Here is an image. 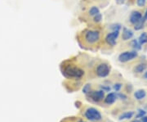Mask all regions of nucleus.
Listing matches in <instances>:
<instances>
[{
    "instance_id": "nucleus-1",
    "label": "nucleus",
    "mask_w": 147,
    "mask_h": 122,
    "mask_svg": "<svg viewBox=\"0 0 147 122\" xmlns=\"http://www.w3.org/2000/svg\"><path fill=\"white\" fill-rule=\"evenodd\" d=\"M100 39V32L97 30L88 29L83 32V40L88 45H94Z\"/></svg>"
},
{
    "instance_id": "nucleus-2",
    "label": "nucleus",
    "mask_w": 147,
    "mask_h": 122,
    "mask_svg": "<svg viewBox=\"0 0 147 122\" xmlns=\"http://www.w3.org/2000/svg\"><path fill=\"white\" fill-rule=\"evenodd\" d=\"M64 74L67 77L79 79L84 75V70L80 69L77 66H68L65 69Z\"/></svg>"
},
{
    "instance_id": "nucleus-3",
    "label": "nucleus",
    "mask_w": 147,
    "mask_h": 122,
    "mask_svg": "<svg viewBox=\"0 0 147 122\" xmlns=\"http://www.w3.org/2000/svg\"><path fill=\"white\" fill-rule=\"evenodd\" d=\"M138 53L136 50H132V51H126V52H123L119 55V61L120 62H127L129 61H131L133 59L137 58Z\"/></svg>"
},
{
    "instance_id": "nucleus-4",
    "label": "nucleus",
    "mask_w": 147,
    "mask_h": 122,
    "mask_svg": "<svg viewBox=\"0 0 147 122\" xmlns=\"http://www.w3.org/2000/svg\"><path fill=\"white\" fill-rule=\"evenodd\" d=\"M110 72V66L107 63H100L96 68V74L98 77L105 78L108 76Z\"/></svg>"
},
{
    "instance_id": "nucleus-5",
    "label": "nucleus",
    "mask_w": 147,
    "mask_h": 122,
    "mask_svg": "<svg viewBox=\"0 0 147 122\" xmlns=\"http://www.w3.org/2000/svg\"><path fill=\"white\" fill-rule=\"evenodd\" d=\"M85 117L90 121H100L101 119V115L98 110L94 107H89L85 112Z\"/></svg>"
},
{
    "instance_id": "nucleus-6",
    "label": "nucleus",
    "mask_w": 147,
    "mask_h": 122,
    "mask_svg": "<svg viewBox=\"0 0 147 122\" xmlns=\"http://www.w3.org/2000/svg\"><path fill=\"white\" fill-rule=\"evenodd\" d=\"M119 36V31H111L106 35L105 38V43L111 47L115 46L117 43V39Z\"/></svg>"
},
{
    "instance_id": "nucleus-7",
    "label": "nucleus",
    "mask_w": 147,
    "mask_h": 122,
    "mask_svg": "<svg viewBox=\"0 0 147 122\" xmlns=\"http://www.w3.org/2000/svg\"><path fill=\"white\" fill-rule=\"evenodd\" d=\"M142 17L143 16H142V12L140 11H132L131 14H130V16H129V22L131 23V25H135L137 22H138L142 19Z\"/></svg>"
},
{
    "instance_id": "nucleus-8",
    "label": "nucleus",
    "mask_w": 147,
    "mask_h": 122,
    "mask_svg": "<svg viewBox=\"0 0 147 122\" xmlns=\"http://www.w3.org/2000/svg\"><path fill=\"white\" fill-rule=\"evenodd\" d=\"M90 98L92 99H93L94 101L98 102L102 100L104 98L105 96V93L103 90H98V91H91L89 94Z\"/></svg>"
},
{
    "instance_id": "nucleus-9",
    "label": "nucleus",
    "mask_w": 147,
    "mask_h": 122,
    "mask_svg": "<svg viewBox=\"0 0 147 122\" xmlns=\"http://www.w3.org/2000/svg\"><path fill=\"white\" fill-rule=\"evenodd\" d=\"M133 35H134V33H133V31L131 30L130 29L126 28V27H123V28L122 40H123V41L129 40V39H131V38L133 37Z\"/></svg>"
},
{
    "instance_id": "nucleus-10",
    "label": "nucleus",
    "mask_w": 147,
    "mask_h": 122,
    "mask_svg": "<svg viewBox=\"0 0 147 122\" xmlns=\"http://www.w3.org/2000/svg\"><path fill=\"white\" fill-rule=\"evenodd\" d=\"M116 98H117V96H116L115 94L110 93V94H109L108 95L106 96V98H105V102L107 103V104H112L116 100Z\"/></svg>"
},
{
    "instance_id": "nucleus-11",
    "label": "nucleus",
    "mask_w": 147,
    "mask_h": 122,
    "mask_svg": "<svg viewBox=\"0 0 147 122\" xmlns=\"http://www.w3.org/2000/svg\"><path fill=\"white\" fill-rule=\"evenodd\" d=\"M145 22H146V20L144 19V17H142L140 21H138V22H137L135 25H133V26H134V27H133L134 30H137V31L142 30V29L144 28V26H145Z\"/></svg>"
},
{
    "instance_id": "nucleus-12",
    "label": "nucleus",
    "mask_w": 147,
    "mask_h": 122,
    "mask_svg": "<svg viewBox=\"0 0 147 122\" xmlns=\"http://www.w3.org/2000/svg\"><path fill=\"white\" fill-rule=\"evenodd\" d=\"M146 69V63H139L134 68V71L136 73H142Z\"/></svg>"
},
{
    "instance_id": "nucleus-13",
    "label": "nucleus",
    "mask_w": 147,
    "mask_h": 122,
    "mask_svg": "<svg viewBox=\"0 0 147 122\" xmlns=\"http://www.w3.org/2000/svg\"><path fill=\"white\" fill-rule=\"evenodd\" d=\"M100 12V9H99V7H96V6H92V7H90L89 10L88 12V16H94L95 15H96V14H98Z\"/></svg>"
},
{
    "instance_id": "nucleus-14",
    "label": "nucleus",
    "mask_w": 147,
    "mask_h": 122,
    "mask_svg": "<svg viewBox=\"0 0 147 122\" xmlns=\"http://www.w3.org/2000/svg\"><path fill=\"white\" fill-rule=\"evenodd\" d=\"M146 95V91L143 90V89H139V90H137L135 92V94H134V96H135V98L138 99V100H141L142 98H144L145 97Z\"/></svg>"
},
{
    "instance_id": "nucleus-15",
    "label": "nucleus",
    "mask_w": 147,
    "mask_h": 122,
    "mask_svg": "<svg viewBox=\"0 0 147 122\" xmlns=\"http://www.w3.org/2000/svg\"><path fill=\"white\" fill-rule=\"evenodd\" d=\"M138 42L140 43L141 45H143L147 43V33L146 32H142L138 38Z\"/></svg>"
},
{
    "instance_id": "nucleus-16",
    "label": "nucleus",
    "mask_w": 147,
    "mask_h": 122,
    "mask_svg": "<svg viewBox=\"0 0 147 122\" xmlns=\"http://www.w3.org/2000/svg\"><path fill=\"white\" fill-rule=\"evenodd\" d=\"M131 45L132 48H134V50H141L142 49V45L140 44V43L138 42L137 39H132L131 41Z\"/></svg>"
},
{
    "instance_id": "nucleus-17",
    "label": "nucleus",
    "mask_w": 147,
    "mask_h": 122,
    "mask_svg": "<svg viewBox=\"0 0 147 122\" xmlns=\"http://www.w3.org/2000/svg\"><path fill=\"white\" fill-rule=\"evenodd\" d=\"M133 116V112H127L123 113L119 117V120H125V119H130Z\"/></svg>"
},
{
    "instance_id": "nucleus-18",
    "label": "nucleus",
    "mask_w": 147,
    "mask_h": 122,
    "mask_svg": "<svg viewBox=\"0 0 147 122\" xmlns=\"http://www.w3.org/2000/svg\"><path fill=\"white\" fill-rule=\"evenodd\" d=\"M109 28L112 31H120L122 26H121L120 24H119V23H115V24L110 25Z\"/></svg>"
},
{
    "instance_id": "nucleus-19",
    "label": "nucleus",
    "mask_w": 147,
    "mask_h": 122,
    "mask_svg": "<svg viewBox=\"0 0 147 122\" xmlns=\"http://www.w3.org/2000/svg\"><path fill=\"white\" fill-rule=\"evenodd\" d=\"M92 21H94L95 23H100V21H102V14L99 12L98 14L95 15L94 16H92Z\"/></svg>"
},
{
    "instance_id": "nucleus-20",
    "label": "nucleus",
    "mask_w": 147,
    "mask_h": 122,
    "mask_svg": "<svg viewBox=\"0 0 147 122\" xmlns=\"http://www.w3.org/2000/svg\"><path fill=\"white\" fill-rule=\"evenodd\" d=\"M83 92H84L85 94H88L90 92H91V85L88 84V85H84V89H83Z\"/></svg>"
},
{
    "instance_id": "nucleus-21",
    "label": "nucleus",
    "mask_w": 147,
    "mask_h": 122,
    "mask_svg": "<svg viewBox=\"0 0 147 122\" xmlns=\"http://www.w3.org/2000/svg\"><path fill=\"white\" fill-rule=\"evenodd\" d=\"M146 3V0H137V5L139 7H145Z\"/></svg>"
},
{
    "instance_id": "nucleus-22",
    "label": "nucleus",
    "mask_w": 147,
    "mask_h": 122,
    "mask_svg": "<svg viewBox=\"0 0 147 122\" xmlns=\"http://www.w3.org/2000/svg\"><path fill=\"white\" fill-rule=\"evenodd\" d=\"M121 87H122V85L119 84V83H118V84H115V85H114V89L115 91H119Z\"/></svg>"
},
{
    "instance_id": "nucleus-23",
    "label": "nucleus",
    "mask_w": 147,
    "mask_h": 122,
    "mask_svg": "<svg viewBox=\"0 0 147 122\" xmlns=\"http://www.w3.org/2000/svg\"><path fill=\"white\" fill-rule=\"evenodd\" d=\"M145 114H146V112L145 111H143V110H139V114L137 115V117H145Z\"/></svg>"
},
{
    "instance_id": "nucleus-24",
    "label": "nucleus",
    "mask_w": 147,
    "mask_h": 122,
    "mask_svg": "<svg viewBox=\"0 0 147 122\" xmlns=\"http://www.w3.org/2000/svg\"><path fill=\"white\" fill-rule=\"evenodd\" d=\"M125 1H126V0H115L116 3L119 4V5H121V4H123V3H124Z\"/></svg>"
},
{
    "instance_id": "nucleus-25",
    "label": "nucleus",
    "mask_w": 147,
    "mask_h": 122,
    "mask_svg": "<svg viewBox=\"0 0 147 122\" xmlns=\"http://www.w3.org/2000/svg\"><path fill=\"white\" fill-rule=\"evenodd\" d=\"M143 17H144V19H145L146 21H147V9H146V12H145V15H144V16H143Z\"/></svg>"
},
{
    "instance_id": "nucleus-26",
    "label": "nucleus",
    "mask_w": 147,
    "mask_h": 122,
    "mask_svg": "<svg viewBox=\"0 0 147 122\" xmlns=\"http://www.w3.org/2000/svg\"><path fill=\"white\" fill-rule=\"evenodd\" d=\"M142 122H147L146 117H143V118H142Z\"/></svg>"
},
{
    "instance_id": "nucleus-27",
    "label": "nucleus",
    "mask_w": 147,
    "mask_h": 122,
    "mask_svg": "<svg viewBox=\"0 0 147 122\" xmlns=\"http://www.w3.org/2000/svg\"><path fill=\"white\" fill-rule=\"evenodd\" d=\"M144 78H145V79H147V70L145 72V74H144Z\"/></svg>"
},
{
    "instance_id": "nucleus-28",
    "label": "nucleus",
    "mask_w": 147,
    "mask_h": 122,
    "mask_svg": "<svg viewBox=\"0 0 147 122\" xmlns=\"http://www.w3.org/2000/svg\"><path fill=\"white\" fill-rule=\"evenodd\" d=\"M131 122H141L140 121H138V120H135V121H133Z\"/></svg>"
},
{
    "instance_id": "nucleus-29",
    "label": "nucleus",
    "mask_w": 147,
    "mask_h": 122,
    "mask_svg": "<svg viewBox=\"0 0 147 122\" xmlns=\"http://www.w3.org/2000/svg\"><path fill=\"white\" fill-rule=\"evenodd\" d=\"M79 122H84V121H79Z\"/></svg>"
},
{
    "instance_id": "nucleus-30",
    "label": "nucleus",
    "mask_w": 147,
    "mask_h": 122,
    "mask_svg": "<svg viewBox=\"0 0 147 122\" xmlns=\"http://www.w3.org/2000/svg\"><path fill=\"white\" fill-rule=\"evenodd\" d=\"M146 26H147V24H146Z\"/></svg>"
}]
</instances>
